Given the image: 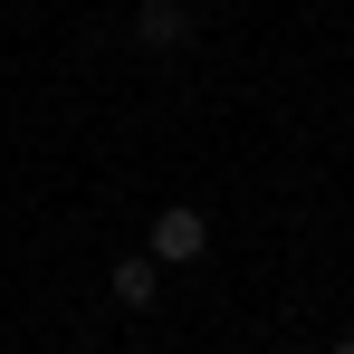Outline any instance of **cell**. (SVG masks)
I'll use <instances>...</instances> for the list:
<instances>
[{
    "label": "cell",
    "instance_id": "cell-2",
    "mask_svg": "<svg viewBox=\"0 0 354 354\" xmlns=\"http://www.w3.org/2000/svg\"><path fill=\"white\" fill-rule=\"evenodd\" d=\"M134 48H153V58H163V48H192V10H182V0H144V10H134Z\"/></svg>",
    "mask_w": 354,
    "mask_h": 354
},
{
    "label": "cell",
    "instance_id": "cell-1",
    "mask_svg": "<svg viewBox=\"0 0 354 354\" xmlns=\"http://www.w3.org/2000/svg\"><path fill=\"white\" fill-rule=\"evenodd\" d=\"M144 249H153L163 268H192V259H211V221H201L192 201H163V211H153V239H144Z\"/></svg>",
    "mask_w": 354,
    "mask_h": 354
},
{
    "label": "cell",
    "instance_id": "cell-4",
    "mask_svg": "<svg viewBox=\"0 0 354 354\" xmlns=\"http://www.w3.org/2000/svg\"><path fill=\"white\" fill-rule=\"evenodd\" d=\"M326 354H354V335H335V345H326Z\"/></svg>",
    "mask_w": 354,
    "mask_h": 354
},
{
    "label": "cell",
    "instance_id": "cell-3",
    "mask_svg": "<svg viewBox=\"0 0 354 354\" xmlns=\"http://www.w3.org/2000/svg\"><path fill=\"white\" fill-rule=\"evenodd\" d=\"M106 288H115V306H153V297H163V259H153V249H144V259H115Z\"/></svg>",
    "mask_w": 354,
    "mask_h": 354
}]
</instances>
